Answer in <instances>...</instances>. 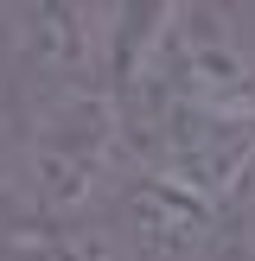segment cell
<instances>
[{"label":"cell","mask_w":255,"mask_h":261,"mask_svg":"<svg viewBox=\"0 0 255 261\" xmlns=\"http://www.w3.org/2000/svg\"><path fill=\"white\" fill-rule=\"evenodd\" d=\"M230 204H236V229L255 242V160H249V172L236 178V191H230Z\"/></svg>","instance_id":"1"}]
</instances>
